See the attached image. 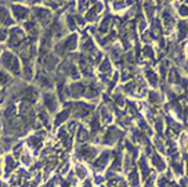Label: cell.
<instances>
[{"mask_svg": "<svg viewBox=\"0 0 188 187\" xmlns=\"http://www.w3.org/2000/svg\"><path fill=\"white\" fill-rule=\"evenodd\" d=\"M185 54H187V57H188V47L185 49Z\"/></svg>", "mask_w": 188, "mask_h": 187, "instance_id": "1", "label": "cell"}]
</instances>
